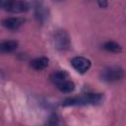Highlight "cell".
<instances>
[{
  "mask_svg": "<svg viewBox=\"0 0 126 126\" xmlns=\"http://www.w3.org/2000/svg\"><path fill=\"white\" fill-rule=\"evenodd\" d=\"M98 5L103 8V7H106V6H107V2H105V1H102V2L99 1V2H98Z\"/></svg>",
  "mask_w": 126,
  "mask_h": 126,
  "instance_id": "4fadbf2b",
  "label": "cell"
},
{
  "mask_svg": "<svg viewBox=\"0 0 126 126\" xmlns=\"http://www.w3.org/2000/svg\"><path fill=\"white\" fill-rule=\"evenodd\" d=\"M71 65L79 73H85V72H87L90 69V67H91V61L89 59L85 58V57L77 56V57H74L71 60Z\"/></svg>",
  "mask_w": 126,
  "mask_h": 126,
  "instance_id": "5b68a950",
  "label": "cell"
},
{
  "mask_svg": "<svg viewBox=\"0 0 126 126\" xmlns=\"http://www.w3.org/2000/svg\"><path fill=\"white\" fill-rule=\"evenodd\" d=\"M1 6L12 13H21L25 12L29 9V5L23 1H3L1 2Z\"/></svg>",
  "mask_w": 126,
  "mask_h": 126,
  "instance_id": "277c9868",
  "label": "cell"
},
{
  "mask_svg": "<svg viewBox=\"0 0 126 126\" xmlns=\"http://www.w3.org/2000/svg\"><path fill=\"white\" fill-rule=\"evenodd\" d=\"M24 20L18 17H12V18H7L3 21V26L9 30H17L23 25Z\"/></svg>",
  "mask_w": 126,
  "mask_h": 126,
  "instance_id": "8992f818",
  "label": "cell"
},
{
  "mask_svg": "<svg viewBox=\"0 0 126 126\" xmlns=\"http://www.w3.org/2000/svg\"><path fill=\"white\" fill-rule=\"evenodd\" d=\"M47 15H48V12L45 7H43L40 4L35 7V16L39 21H44L47 18Z\"/></svg>",
  "mask_w": 126,
  "mask_h": 126,
  "instance_id": "7c38bea8",
  "label": "cell"
},
{
  "mask_svg": "<svg viewBox=\"0 0 126 126\" xmlns=\"http://www.w3.org/2000/svg\"><path fill=\"white\" fill-rule=\"evenodd\" d=\"M67 78H68V74L65 71H56V72L52 73L50 76V80L56 85L66 81Z\"/></svg>",
  "mask_w": 126,
  "mask_h": 126,
  "instance_id": "ba28073f",
  "label": "cell"
},
{
  "mask_svg": "<svg viewBox=\"0 0 126 126\" xmlns=\"http://www.w3.org/2000/svg\"><path fill=\"white\" fill-rule=\"evenodd\" d=\"M100 94H86L82 96L69 97L63 101V105H82V104H94L97 103L101 99Z\"/></svg>",
  "mask_w": 126,
  "mask_h": 126,
  "instance_id": "6da1fadb",
  "label": "cell"
},
{
  "mask_svg": "<svg viewBox=\"0 0 126 126\" xmlns=\"http://www.w3.org/2000/svg\"><path fill=\"white\" fill-rule=\"evenodd\" d=\"M18 47V42L16 40H6L0 44V49L2 52H12Z\"/></svg>",
  "mask_w": 126,
  "mask_h": 126,
  "instance_id": "9c48e42d",
  "label": "cell"
},
{
  "mask_svg": "<svg viewBox=\"0 0 126 126\" xmlns=\"http://www.w3.org/2000/svg\"><path fill=\"white\" fill-rule=\"evenodd\" d=\"M57 88L62 93H71V92H73L75 90V84L72 81L66 80V81L58 84L57 85Z\"/></svg>",
  "mask_w": 126,
  "mask_h": 126,
  "instance_id": "30bf717a",
  "label": "cell"
},
{
  "mask_svg": "<svg viewBox=\"0 0 126 126\" xmlns=\"http://www.w3.org/2000/svg\"><path fill=\"white\" fill-rule=\"evenodd\" d=\"M48 58L46 57H38V58H35L33 60H32L31 62V67L36 71H40V70H43L45 69L47 66H48Z\"/></svg>",
  "mask_w": 126,
  "mask_h": 126,
  "instance_id": "52a82bcc",
  "label": "cell"
},
{
  "mask_svg": "<svg viewBox=\"0 0 126 126\" xmlns=\"http://www.w3.org/2000/svg\"><path fill=\"white\" fill-rule=\"evenodd\" d=\"M54 45L59 50H66L70 47V37L66 31H57L53 36Z\"/></svg>",
  "mask_w": 126,
  "mask_h": 126,
  "instance_id": "3957f363",
  "label": "cell"
},
{
  "mask_svg": "<svg viewBox=\"0 0 126 126\" xmlns=\"http://www.w3.org/2000/svg\"><path fill=\"white\" fill-rule=\"evenodd\" d=\"M124 77V71L119 66H110L105 68L101 73L102 80L106 82H116Z\"/></svg>",
  "mask_w": 126,
  "mask_h": 126,
  "instance_id": "7a4b0ae2",
  "label": "cell"
},
{
  "mask_svg": "<svg viewBox=\"0 0 126 126\" xmlns=\"http://www.w3.org/2000/svg\"><path fill=\"white\" fill-rule=\"evenodd\" d=\"M103 48L109 52H113V53H118L121 51V46L115 42V41H106L103 44Z\"/></svg>",
  "mask_w": 126,
  "mask_h": 126,
  "instance_id": "8fae6325",
  "label": "cell"
}]
</instances>
